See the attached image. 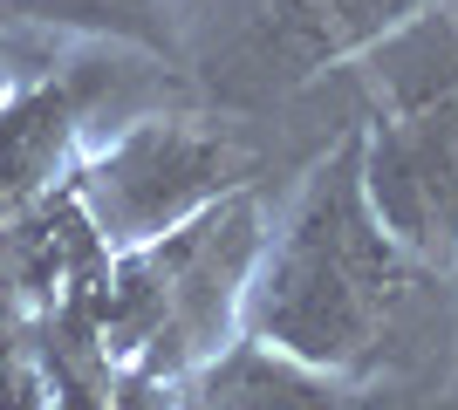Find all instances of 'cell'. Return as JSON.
<instances>
[{"label": "cell", "mask_w": 458, "mask_h": 410, "mask_svg": "<svg viewBox=\"0 0 458 410\" xmlns=\"http://www.w3.org/2000/svg\"><path fill=\"white\" fill-rule=\"evenodd\" d=\"M14 7L28 21H89V28L157 41V0H14Z\"/></svg>", "instance_id": "6"}, {"label": "cell", "mask_w": 458, "mask_h": 410, "mask_svg": "<svg viewBox=\"0 0 458 410\" xmlns=\"http://www.w3.org/2000/svg\"><path fill=\"white\" fill-rule=\"evenodd\" d=\"M403 280H411V260L369 213L356 178V130H349L308 172L287 226L260 239L240 288V335L343 383L369 370V356L383 349Z\"/></svg>", "instance_id": "1"}, {"label": "cell", "mask_w": 458, "mask_h": 410, "mask_svg": "<svg viewBox=\"0 0 458 410\" xmlns=\"http://www.w3.org/2000/svg\"><path fill=\"white\" fill-rule=\"evenodd\" d=\"M233 192H247V151L199 117H137L76 172V205L110 254L157 247Z\"/></svg>", "instance_id": "2"}, {"label": "cell", "mask_w": 458, "mask_h": 410, "mask_svg": "<svg viewBox=\"0 0 458 410\" xmlns=\"http://www.w3.org/2000/svg\"><path fill=\"white\" fill-rule=\"evenodd\" d=\"M431 0H260V14L274 28V48H287L301 69L369 55L377 41H390Z\"/></svg>", "instance_id": "5"}, {"label": "cell", "mask_w": 458, "mask_h": 410, "mask_svg": "<svg viewBox=\"0 0 458 410\" xmlns=\"http://www.w3.org/2000/svg\"><path fill=\"white\" fill-rule=\"evenodd\" d=\"M356 178L411 267H458V82L390 89L356 130Z\"/></svg>", "instance_id": "3"}, {"label": "cell", "mask_w": 458, "mask_h": 410, "mask_svg": "<svg viewBox=\"0 0 458 410\" xmlns=\"http://www.w3.org/2000/svg\"><path fill=\"white\" fill-rule=\"evenodd\" d=\"M178 410H343L335 376L301 370L253 335H233L185 376Z\"/></svg>", "instance_id": "4"}]
</instances>
